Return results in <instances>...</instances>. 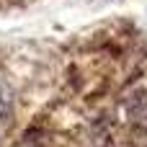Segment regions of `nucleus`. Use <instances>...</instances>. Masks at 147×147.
Returning <instances> with one entry per match:
<instances>
[{
    "label": "nucleus",
    "mask_w": 147,
    "mask_h": 147,
    "mask_svg": "<svg viewBox=\"0 0 147 147\" xmlns=\"http://www.w3.org/2000/svg\"><path fill=\"white\" fill-rule=\"evenodd\" d=\"M10 106H13V90H10L8 80L0 78V119L10 111Z\"/></svg>",
    "instance_id": "f257e3e1"
},
{
    "label": "nucleus",
    "mask_w": 147,
    "mask_h": 147,
    "mask_svg": "<svg viewBox=\"0 0 147 147\" xmlns=\"http://www.w3.org/2000/svg\"><path fill=\"white\" fill-rule=\"evenodd\" d=\"M18 147H47V145H44V142H41L39 137H28L26 142H21Z\"/></svg>",
    "instance_id": "f03ea898"
}]
</instances>
